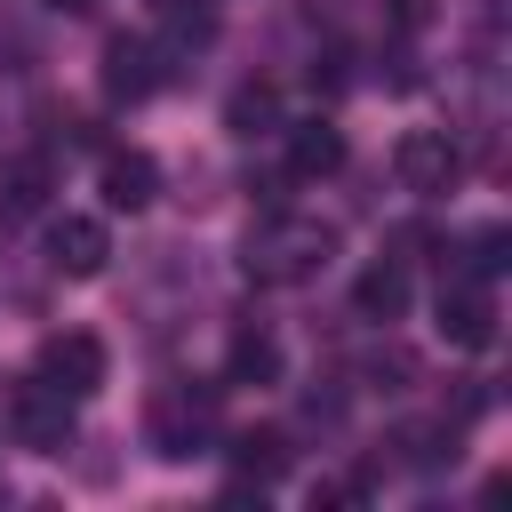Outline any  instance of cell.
<instances>
[{
  "label": "cell",
  "instance_id": "cell-7",
  "mask_svg": "<svg viewBox=\"0 0 512 512\" xmlns=\"http://www.w3.org/2000/svg\"><path fill=\"white\" fill-rule=\"evenodd\" d=\"M104 256H112V232H104L96 216H56V224H48V264H56L64 280H96Z\"/></svg>",
  "mask_w": 512,
  "mask_h": 512
},
{
  "label": "cell",
  "instance_id": "cell-4",
  "mask_svg": "<svg viewBox=\"0 0 512 512\" xmlns=\"http://www.w3.org/2000/svg\"><path fill=\"white\" fill-rule=\"evenodd\" d=\"M208 424H216V400L192 392V384H168V392L152 400V448H160V456H200Z\"/></svg>",
  "mask_w": 512,
  "mask_h": 512
},
{
  "label": "cell",
  "instance_id": "cell-14",
  "mask_svg": "<svg viewBox=\"0 0 512 512\" xmlns=\"http://www.w3.org/2000/svg\"><path fill=\"white\" fill-rule=\"evenodd\" d=\"M232 456H240V472H248L256 488L288 472V440H280V432H240V448H232Z\"/></svg>",
  "mask_w": 512,
  "mask_h": 512
},
{
  "label": "cell",
  "instance_id": "cell-16",
  "mask_svg": "<svg viewBox=\"0 0 512 512\" xmlns=\"http://www.w3.org/2000/svg\"><path fill=\"white\" fill-rule=\"evenodd\" d=\"M360 496H368L360 480H320V488H312V504H360Z\"/></svg>",
  "mask_w": 512,
  "mask_h": 512
},
{
  "label": "cell",
  "instance_id": "cell-2",
  "mask_svg": "<svg viewBox=\"0 0 512 512\" xmlns=\"http://www.w3.org/2000/svg\"><path fill=\"white\" fill-rule=\"evenodd\" d=\"M392 176H400V192L440 200V192L464 176V152H456V136H448V128H408V136L392 144Z\"/></svg>",
  "mask_w": 512,
  "mask_h": 512
},
{
  "label": "cell",
  "instance_id": "cell-10",
  "mask_svg": "<svg viewBox=\"0 0 512 512\" xmlns=\"http://www.w3.org/2000/svg\"><path fill=\"white\" fill-rule=\"evenodd\" d=\"M336 168H344V128H336V120H296V128H288V176L320 184V176H336Z\"/></svg>",
  "mask_w": 512,
  "mask_h": 512
},
{
  "label": "cell",
  "instance_id": "cell-9",
  "mask_svg": "<svg viewBox=\"0 0 512 512\" xmlns=\"http://www.w3.org/2000/svg\"><path fill=\"white\" fill-rule=\"evenodd\" d=\"M104 88H112L120 104L152 96V88H160V48H152V40H128V32H120V40L104 48Z\"/></svg>",
  "mask_w": 512,
  "mask_h": 512
},
{
  "label": "cell",
  "instance_id": "cell-12",
  "mask_svg": "<svg viewBox=\"0 0 512 512\" xmlns=\"http://www.w3.org/2000/svg\"><path fill=\"white\" fill-rule=\"evenodd\" d=\"M352 304H360V320H400L408 312V272L400 264H368L360 288H352Z\"/></svg>",
  "mask_w": 512,
  "mask_h": 512
},
{
  "label": "cell",
  "instance_id": "cell-13",
  "mask_svg": "<svg viewBox=\"0 0 512 512\" xmlns=\"http://www.w3.org/2000/svg\"><path fill=\"white\" fill-rule=\"evenodd\" d=\"M232 384H272L280 376V344H272V328H232Z\"/></svg>",
  "mask_w": 512,
  "mask_h": 512
},
{
  "label": "cell",
  "instance_id": "cell-6",
  "mask_svg": "<svg viewBox=\"0 0 512 512\" xmlns=\"http://www.w3.org/2000/svg\"><path fill=\"white\" fill-rule=\"evenodd\" d=\"M72 408H80V400H64L56 384H40V376H32V384H16V408H8V424H16V440H24V448L56 456V448L72 440Z\"/></svg>",
  "mask_w": 512,
  "mask_h": 512
},
{
  "label": "cell",
  "instance_id": "cell-15",
  "mask_svg": "<svg viewBox=\"0 0 512 512\" xmlns=\"http://www.w3.org/2000/svg\"><path fill=\"white\" fill-rule=\"evenodd\" d=\"M40 184H48V168L40 160H16L8 168V208H40Z\"/></svg>",
  "mask_w": 512,
  "mask_h": 512
},
{
  "label": "cell",
  "instance_id": "cell-5",
  "mask_svg": "<svg viewBox=\"0 0 512 512\" xmlns=\"http://www.w3.org/2000/svg\"><path fill=\"white\" fill-rule=\"evenodd\" d=\"M40 384H56L64 400L104 392V344H96V336H80V328L48 336V344H40Z\"/></svg>",
  "mask_w": 512,
  "mask_h": 512
},
{
  "label": "cell",
  "instance_id": "cell-8",
  "mask_svg": "<svg viewBox=\"0 0 512 512\" xmlns=\"http://www.w3.org/2000/svg\"><path fill=\"white\" fill-rule=\"evenodd\" d=\"M96 184H104V200H112V208H128V216H136V208H152V200H160V160H152V152H136V144H120V152H104V176H96Z\"/></svg>",
  "mask_w": 512,
  "mask_h": 512
},
{
  "label": "cell",
  "instance_id": "cell-11",
  "mask_svg": "<svg viewBox=\"0 0 512 512\" xmlns=\"http://www.w3.org/2000/svg\"><path fill=\"white\" fill-rule=\"evenodd\" d=\"M224 128L232 136H280V88H264V80H248V88H232V104H224Z\"/></svg>",
  "mask_w": 512,
  "mask_h": 512
},
{
  "label": "cell",
  "instance_id": "cell-17",
  "mask_svg": "<svg viewBox=\"0 0 512 512\" xmlns=\"http://www.w3.org/2000/svg\"><path fill=\"white\" fill-rule=\"evenodd\" d=\"M40 8H56V16H88L96 0H40Z\"/></svg>",
  "mask_w": 512,
  "mask_h": 512
},
{
  "label": "cell",
  "instance_id": "cell-3",
  "mask_svg": "<svg viewBox=\"0 0 512 512\" xmlns=\"http://www.w3.org/2000/svg\"><path fill=\"white\" fill-rule=\"evenodd\" d=\"M432 312H440V336H448L456 352H480V344H496V288H488L480 272H448Z\"/></svg>",
  "mask_w": 512,
  "mask_h": 512
},
{
  "label": "cell",
  "instance_id": "cell-1",
  "mask_svg": "<svg viewBox=\"0 0 512 512\" xmlns=\"http://www.w3.org/2000/svg\"><path fill=\"white\" fill-rule=\"evenodd\" d=\"M328 256H336V224H320V216H264L256 232H248V280L256 288H304L312 272H328Z\"/></svg>",
  "mask_w": 512,
  "mask_h": 512
}]
</instances>
